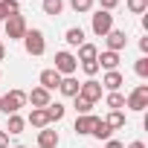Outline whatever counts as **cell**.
I'll use <instances>...</instances> for the list:
<instances>
[{
    "label": "cell",
    "mask_w": 148,
    "mask_h": 148,
    "mask_svg": "<svg viewBox=\"0 0 148 148\" xmlns=\"http://www.w3.org/2000/svg\"><path fill=\"white\" fill-rule=\"evenodd\" d=\"M128 148H145V142H142V139H136V142H131Z\"/></svg>",
    "instance_id": "34"
},
{
    "label": "cell",
    "mask_w": 148,
    "mask_h": 148,
    "mask_svg": "<svg viewBox=\"0 0 148 148\" xmlns=\"http://www.w3.org/2000/svg\"><path fill=\"white\" fill-rule=\"evenodd\" d=\"M105 148H125V145H122V142H116V139H108V145H105Z\"/></svg>",
    "instance_id": "33"
},
{
    "label": "cell",
    "mask_w": 148,
    "mask_h": 148,
    "mask_svg": "<svg viewBox=\"0 0 148 148\" xmlns=\"http://www.w3.org/2000/svg\"><path fill=\"white\" fill-rule=\"evenodd\" d=\"M128 9H131L134 15H142V12L148 9V0H128Z\"/></svg>",
    "instance_id": "27"
},
{
    "label": "cell",
    "mask_w": 148,
    "mask_h": 148,
    "mask_svg": "<svg viewBox=\"0 0 148 148\" xmlns=\"http://www.w3.org/2000/svg\"><path fill=\"white\" fill-rule=\"evenodd\" d=\"M105 38H108V49H110V52H119V49H125V47H128V38H125V32H122V29H110Z\"/></svg>",
    "instance_id": "9"
},
{
    "label": "cell",
    "mask_w": 148,
    "mask_h": 148,
    "mask_svg": "<svg viewBox=\"0 0 148 148\" xmlns=\"http://www.w3.org/2000/svg\"><path fill=\"white\" fill-rule=\"evenodd\" d=\"M3 55H6V47H3V41H0V61H3Z\"/></svg>",
    "instance_id": "36"
},
{
    "label": "cell",
    "mask_w": 148,
    "mask_h": 148,
    "mask_svg": "<svg viewBox=\"0 0 148 148\" xmlns=\"http://www.w3.org/2000/svg\"><path fill=\"white\" fill-rule=\"evenodd\" d=\"M15 148H23V145H15Z\"/></svg>",
    "instance_id": "37"
},
{
    "label": "cell",
    "mask_w": 148,
    "mask_h": 148,
    "mask_svg": "<svg viewBox=\"0 0 148 148\" xmlns=\"http://www.w3.org/2000/svg\"><path fill=\"white\" fill-rule=\"evenodd\" d=\"M110 29H113V15H110V12H102V9H99V12L93 15V32H96L99 38H105V35H108Z\"/></svg>",
    "instance_id": "6"
},
{
    "label": "cell",
    "mask_w": 148,
    "mask_h": 148,
    "mask_svg": "<svg viewBox=\"0 0 148 148\" xmlns=\"http://www.w3.org/2000/svg\"><path fill=\"white\" fill-rule=\"evenodd\" d=\"M134 73H136L139 79H148V58H145V55H142V58L134 64Z\"/></svg>",
    "instance_id": "25"
},
{
    "label": "cell",
    "mask_w": 148,
    "mask_h": 148,
    "mask_svg": "<svg viewBox=\"0 0 148 148\" xmlns=\"http://www.w3.org/2000/svg\"><path fill=\"white\" fill-rule=\"evenodd\" d=\"M23 47H26L29 55H44V49H47L44 32H41V29H26V35H23Z\"/></svg>",
    "instance_id": "3"
},
{
    "label": "cell",
    "mask_w": 148,
    "mask_h": 148,
    "mask_svg": "<svg viewBox=\"0 0 148 148\" xmlns=\"http://www.w3.org/2000/svg\"><path fill=\"white\" fill-rule=\"evenodd\" d=\"M96 64H99V67H105V70L110 73V70H116V67H119V52H110V49H105L102 55H96Z\"/></svg>",
    "instance_id": "13"
},
{
    "label": "cell",
    "mask_w": 148,
    "mask_h": 148,
    "mask_svg": "<svg viewBox=\"0 0 148 148\" xmlns=\"http://www.w3.org/2000/svg\"><path fill=\"white\" fill-rule=\"evenodd\" d=\"M58 84H61V76H58L55 70H44L41 73V87L44 90H55Z\"/></svg>",
    "instance_id": "16"
},
{
    "label": "cell",
    "mask_w": 148,
    "mask_h": 148,
    "mask_svg": "<svg viewBox=\"0 0 148 148\" xmlns=\"http://www.w3.org/2000/svg\"><path fill=\"white\" fill-rule=\"evenodd\" d=\"M79 87H82V84L73 79V76H64V79H61V84H58V90H61L64 96H70V99H76V96H79Z\"/></svg>",
    "instance_id": "15"
},
{
    "label": "cell",
    "mask_w": 148,
    "mask_h": 148,
    "mask_svg": "<svg viewBox=\"0 0 148 148\" xmlns=\"http://www.w3.org/2000/svg\"><path fill=\"white\" fill-rule=\"evenodd\" d=\"M125 108H131V110L142 113V110L148 108V84H136V90L125 99Z\"/></svg>",
    "instance_id": "5"
},
{
    "label": "cell",
    "mask_w": 148,
    "mask_h": 148,
    "mask_svg": "<svg viewBox=\"0 0 148 148\" xmlns=\"http://www.w3.org/2000/svg\"><path fill=\"white\" fill-rule=\"evenodd\" d=\"M64 113H67V108H64L61 102H49V105H47V116H49V122H61Z\"/></svg>",
    "instance_id": "19"
},
{
    "label": "cell",
    "mask_w": 148,
    "mask_h": 148,
    "mask_svg": "<svg viewBox=\"0 0 148 148\" xmlns=\"http://www.w3.org/2000/svg\"><path fill=\"white\" fill-rule=\"evenodd\" d=\"M99 84H102L105 90H110V93H116V90H119V87L125 84V79H122V73H119V70H110V73H105V79H102Z\"/></svg>",
    "instance_id": "10"
},
{
    "label": "cell",
    "mask_w": 148,
    "mask_h": 148,
    "mask_svg": "<svg viewBox=\"0 0 148 148\" xmlns=\"http://www.w3.org/2000/svg\"><path fill=\"white\" fill-rule=\"evenodd\" d=\"M0 148H9V134L0 131Z\"/></svg>",
    "instance_id": "32"
},
{
    "label": "cell",
    "mask_w": 148,
    "mask_h": 148,
    "mask_svg": "<svg viewBox=\"0 0 148 148\" xmlns=\"http://www.w3.org/2000/svg\"><path fill=\"white\" fill-rule=\"evenodd\" d=\"M0 3H3V0H0Z\"/></svg>",
    "instance_id": "38"
},
{
    "label": "cell",
    "mask_w": 148,
    "mask_h": 148,
    "mask_svg": "<svg viewBox=\"0 0 148 148\" xmlns=\"http://www.w3.org/2000/svg\"><path fill=\"white\" fill-rule=\"evenodd\" d=\"M90 134H93V136H96V139H105V142H108V139H110V134H113V131H110V128H108V122H105V119H96V125H93V131H90Z\"/></svg>",
    "instance_id": "20"
},
{
    "label": "cell",
    "mask_w": 148,
    "mask_h": 148,
    "mask_svg": "<svg viewBox=\"0 0 148 148\" xmlns=\"http://www.w3.org/2000/svg\"><path fill=\"white\" fill-rule=\"evenodd\" d=\"M82 70H84V73H87V76L93 79V76H96V73H99V64H96V61H82Z\"/></svg>",
    "instance_id": "30"
},
{
    "label": "cell",
    "mask_w": 148,
    "mask_h": 148,
    "mask_svg": "<svg viewBox=\"0 0 148 148\" xmlns=\"http://www.w3.org/2000/svg\"><path fill=\"white\" fill-rule=\"evenodd\" d=\"M105 122H108V128H110V131H116V128H125V113H122V110H110Z\"/></svg>",
    "instance_id": "21"
},
{
    "label": "cell",
    "mask_w": 148,
    "mask_h": 148,
    "mask_svg": "<svg viewBox=\"0 0 148 148\" xmlns=\"http://www.w3.org/2000/svg\"><path fill=\"white\" fill-rule=\"evenodd\" d=\"M79 96H82V99H87V102L93 105V102H99V99H102V84H99L96 79H87V82L79 87Z\"/></svg>",
    "instance_id": "7"
},
{
    "label": "cell",
    "mask_w": 148,
    "mask_h": 148,
    "mask_svg": "<svg viewBox=\"0 0 148 148\" xmlns=\"http://www.w3.org/2000/svg\"><path fill=\"white\" fill-rule=\"evenodd\" d=\"M105 105L110 108V110H119V108H125V96L116 90V93H108V99H105Z\"/></svg>",
    "instance_id": "23"
},
{
    "label": "cell",
    "mask_w": 148,
    "mask_h": 148,
    "mask_svg": "<svg viewBox=\"0 0 148 148\" xmlns=\"http://www.w3.org/2000/svg\"><path fill=\"white\" fill-rule=\"evenodd\" d=\"M23 105H26V93H23V90H9L6 96H0V110H3L6 116L18 113Z\"/></svg>",
    "instance_id": "1"
},
{
    "label": "cell",
    "mask_w": 148,
    "mask_h": 148,
    "mask_svg": "<svg viewBox=\"0 0 148 148\" xmlns=\"http://www.w3.org/2000/svg\"><path fill=\"white\" fill-rule=\"evenodd\" d=\"M32 128H49V116H47V108H32V113H29V119H26Z\"/></svg>",
    "instance_id": "12"
},
{
    "label": "cell",
    "mask_w": 148,
    "mask_h": 148,
    "mask_svg": "<svg viewBox=\"0 0 148 148\" xmlns=\"http://www.w3.org/2000/svg\"><path fill=\"white\" fill-rule=\"evenodd\" d=\"M96 119H99V116H93V113H82V116H76V125H73V131H76L79 136H84V134L93 131Z\"/></svg>",
    "instance_id": "8"
},
{
    "label": "cell",
    "mask_w": 148,
    "mask_h": 148,
    "mask_svg": "<svg viewBox=\"0 0 148 148\" xmlns=\"http://www.w3.org/2000/svg\"><path fill=\"white\" fill-rule=\"evenodd\" d=\"M3 26H6V38H9V41H23V35H26V21H23V15H9V18L3 21Z\"/></svg>",
    "instance_id": "2"
},
{
    "label": "cell",
    "mask_w": 148,
    "mask_h": 148,
    "mask_svg": "<svg viewBox=\"0 0 148 148\" xmlns=\"http://www.w3.org/2000/svg\"><path fill=\"white\" fill-rule=\"evenodd\" d=\"M6 18H9V15H6V9H3V3H0V23H3Z\"/></svg>",
    "instance_id": "35"
},
{
    "label": "cell",
    "mask_w": 148,
    "mask_h": 148,
    "mask_svg": "<svg viewBox=\"0 0 148 148\" xmlns=\"http://www.w3.org/2000/svg\"><path fill=\"white\" fill-rule=\"evenodd\" d=\"M3 9H6V15H21V3L18 0H3Z\"/></svg>",
    "instance_id": "29"
},
{
    "label": "cell",
    "mask_w": 148,
    "mask_h": 148,
    "mask_svg": "<svg viewBox=\"0 0 148 148\" xmlns=\"http://www.w3.org/2000/svg\"><path fill=\"white\" fill-rule=\"evenodd\" d=\"M38 145H41V148H58V131H52V128H41V134H38Z\"/></svg>",
    "instance_id": "14"
},
{
    "label": "cell",
    "mask_w": 148,
    "mask_h": 148,
    "mask_svg": "<svg viewBox=\"0 0 148 148\" xmlns=\"http://www.w3.org/2000/svg\"><path fill=\"white\" fill-rule=\"evenodd\" d=\"M99 6H102V12H110L119 6V0H99Z\"/></svg>",
    "instance_id": "31"
},
{
    "label": "cell",
    "mask_w": 148,
    "mask_h": 148,
    "mask_svg": "<svg viewBox=\"0 0 148 148\" xmlns=\"http://www.w3.org/2000/svg\"><path fill=\"white\" fill-rule=\"evenodd\" d=\"M23 125H26V119H23V116H18V113H12V116H9V122H6V131H9V134H21V131H23Z\"/></svg>",
    "instance_id": "22"
},
{
    "label": "cell",
    "mask_w": 148,
    "mask_h": 148,
    "mask_svg": "<svg viewBox=\"0 0 148 148\" xmlns=\"http://www.w3.org/2000/svg\"><path fill=\"white\" fill-rule=\"evenodd\" d=\"M70 6L76 9V12H82V15H84V12H90V9H93V0H70Z\"/></svg>",
    "instance_id": "26"
},
{
    "label": "cell",
    "mask_w": 148,
    "mask_h": 148,
    "mask_svg": "<svg viewBox=\"0 0 148 148\" xmlns=\"http://www.w3.org/2000/svg\"><path fill=\"white\" fill-rule=\"evenodd\" d=\"M61 9H64V0H44V12H47V15L58 18V15H61Z\"/></svg>",
    "instance_id": "24"
},
{
    "label": "cell",
    "mask_w": 148,
    "mask_h": 148,
    "mask_svg": "<svg viewBox=\"0 0 148 148\" xmlns=\"http://www.w3.org/2000/svg\"><path fill=\"white\" fill-rule=\"evenodd\" d=\"M26 102H32V108H47L52 99H49V90H44V87H35L32 93H26Z\"/></svg>",
    "instance_id": "11"
},
{
    "label": "cell",
    "mask_w": 148,
    "mask_h": 148,
    "mask_svg": "<svg viewBox=\"0 0 148 148\" xmlns=\"http://www.w3.org/2000/svg\"><path fill=\"white\" fill-rule=\"evenodd\" d=\"M96 55H99L96 44H87V41H84V44L79 47V58H76V61H96Z\"/></svg>",
    "instance_id": "18"
},
{
    "label": "cell",
    "mask_w": 148,
    "mask_h": 148,
    "mask_svg": "<svg viewBox=\"0 0 148 148\" xmlns=\"http://www.w3.org/2000/svg\"><path fill=\"white\" fill-rule=\"evenodd\" d=\"M64 41H67L70 47H82V44H84V29H82V26H70L67 35H64Z\"/></svg>",
    "instance_id": "17"
},
{
    "label": "cell",
    "mask_w": 148,
    "mask_h": 148,
    "mask_svg": "<svg viewBox=\"0 0 148 148\" xmlns=\"http://www.w3.org/2000/svg\"><path fill=\"white\" fill-rule=\"evenodd\" d=\"M76 67H79V61H76V55H70V52H55V73H58V76L64 79V76H73V73H76Z\"/></svg>",
    "instance_id": "4"
},
{
    "label": "cell",
    "mask_w": 148,
    "mask_h": 148,
    "mask_svg": "<svg viewBox=\"0 0 148 148\" xmlns=\"http://www.w3.org/2000/svg\"><path fill=\"white\" fill-rule=\"evenodd\" d=\"M76 110H79V116H82V113H90V110H93V105H90L87 99H82V96H76Z\"/></svg>",
    "instance_id": "28"
}]
</instances>
